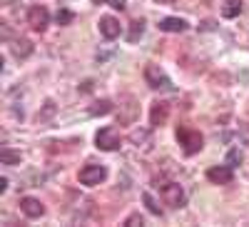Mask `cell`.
I'll list each match as a JSON object with an SVG mask.
<instances>
[{
    "instance_id": "cell-9",
    "label": "cell",
    "mask_w": 249,
    "mask_h": 227,
    "mask_svg": "<svg viewBox=\"0 0 249 227\" xmlns=\"http://www.w3.org/2000/svg\"><path fill=\"white\" fill-rule=\"evenodd\" d=\"M167 115H170L167 102H155V105H152V113H150V125H152V128L164 125V122H167Z\"/></svg>"
},
{
    "instance_id": "cell-18",
    "label": "cell",
    "mask_w": 249,
    "mask_h": 227,
    "mask_svg": "<svg viewBox=\"0 0 249 227\" xmlns=\"http://www.w3.org/2000/svg\"><path fill=\"white\" fill-rule=\"evenodd\" d=\"M142 200H144V205H147V210H150L152 215H157V217L162 215V210H160V205L155 202V197H152L150 192H144V195H142Z\"/></svg>"
},
{
    "instance_id": "cell-20",
    "label": "cell",
    "mask_w": 249,
    "mask_h": 227,
    "mask_svg": "<svg viewBox=\"0 0 249 227\" xmlns=\"http://www.w3.org/2000/svg\"><path fill=\"white\" fill-rule=\"evenodd\" d=\"M239 162H242V152L239 150H230V155H227V165L234 168V165H239Z\"/></svg>"
},
{
    "instance_id": "cell-8",
    "label": "cell",
    "mask_w": 249,
    "mask_h": 227,
    "mask_svg": "<svg viewBox=\"0 0 249 227\" xmlns=\"http://www.w3.org/2000/svg\"><path fill=\"white\" fill-rule=\"evenodd\" d=\"M20 210L25 212V217H43L45 215L43 202L35 200V197H23V200H20Z\"/></svg>"
},
{
    "instance_id": "cell-19",
    "label": "cell",
    "mask_w": 249,
    "mask_h": 227,
    "mask_svg": "<svg viewBox=\"0 0 249 227\" xmlns=\"http://www.w3.org/2000/svg\"><path fill=\"white\" fill-rule=\"evenodd\" d=\"M57 23H60V25H70V23H72V13L65 10V8L57 10Z\"/></svg>"
},
{
    "instance_id": "cell-12",
    "label": "cell",
    "mask_w": 249,
    "mask_h": 227,
    "mask_svg": "<svg viewBox=\"0 0 249 227\" xmlns=\"http://www.w3.org/2000/svg\"><path fill=\"white\" fill-rule=\"evenodd\" d=\"M10 50H13V55L18 60H23V57H28L33 53V43H30V40H15V43L10 45Z\"/></svg>"
},
{
    "instance_id": "cell-3",
    "label": "cell",
    "mask_w": 249,
    "mask_h": 227,
    "mask_svg": "<svg viewBox=\"0 0 249 227\" xmlns=\"http://www.w3.org/2000/svg\"><path fill=\"white\" fill-rule=\"evenodd\" d=\"M160 195H162V200H164V205L167 208H182L184 205V190L179 188L177 182H167V185H162V190H160Z\"/></svg>"
},
{
    "instance_id": "cell-17",
    "label": "cell",
    "mask_w": 249,
    "mask_h": 227,
    "mask_svg": "<svg viewBox=\"0 0 249 227\" xmlns=\"http://www.w3.org/2000/svg\"><path fill=\"white\" fill-rule=\"evenodd\" d=\"M0 162H3V165H18V162H20V152L3 150V152H0Z\"/></svg>"
},
{
    "instance_id": "cell-16",
    "label": "cell",
    "mask_w": 249,
    "mask_h": 227,
    "mask_svg": "<svg viewBox=\"0 0 249 227\" xmlns=\"http://www.w3.org/2000/svg\"><path fill=\"white\" fill-rule=\"evenodd\" d=\"M142 33H144V20H135L132 23V28H130V43H137V40L142 38Z\"/></svg>"
},
{
    "instance_id": "cell-14",
    "label": "cell",
    "mask_w": 249,
    "mask_h": 227,
    "mask_svg": "<svg viewBox=\"0 0 249 227\" xmlns=\"http://www.w3.org/2000/svg\"><path fill=\"white\" fill-rule=\"evenodd\" d=\"M130 140L135 142L137 148H142V150H150V132H147V130H135V132L130 135Z\"/></svg>"
},
{
    "instance_id": "cell-7",
    "label": "cell",
    "mask_w": 249,
    "mask_h": 227,
    "mask_svg": "<svg viewBox=\"0 0 249 227\" xmlns=\"http://www.w3.org/2000/svg\"><path fill=\"white\" fill-rule=\"evenodd\" d=\"M207 177H210L214 185H230L234 175H232L230 165H219V168H210V170H207Z\"/></svg>"
},
{
    "instance_id": "cell-2",
    "label": "cell",
    "mask_w": 249,
    "mask_h": 227,
    "mask_svg": "<svg viewBox=\"0 0 249 227\" xmlns=\"http://www.w3.org/2000/svg\"><path fill=\"white\" fill-rule=\"evenodd\" d=\"M177 140L179 145L184 148L187 155H195L202 150V135L197 130H190V128H177Z\"/></svg>"
},
{
    "instance_id": "cell-23",
    "label": "cell",
    "mask_w": 249,
    "mask_h": 227,
    "mask_svg": "<svg viewBox=\"0 0 249 227\" xmlns=\"http://www.w3.org/2000/svg\"><path fill=\"white\" fill-rule=\"evenodd\" d=\"M239 135L247 140V145H249V125H242V128H239Z\"/></svg>"
},
{
    "instance_id": "cell-10",
    "label": "cell",
    "mask_w": 249,
    "mask_h": 227,
    "mask_svg": "<svg viewBox=\"0 0 249 227\" xmlns=\"http://www.w3.org/2000/svg\"><path fill=\"white\" fill-rule=\"evenodd\" d=\"M100 33L105 35L107 40H115V38L120 35V23H117L115 18H110V15L100 18Z\"/></svg>"
},
{
    "instance_id": "cell-15",
    "label": "cell",
    "mask_w": 249,
    "mask_h": 227,
    "mask_svg": "<svg viewBox=\"0 0 249 227\" xmlns=\"http://www.w3.org/2000/svg\"><path fill=\"white\" fill-rule=\"evenodd\" d=\"M107 113H112V102L110 100H100V102H95V105L90 108V115H107Z\"/></svg>"
},
{
    "instance_id": "cell-6",
    "label": "cell",
    "mask_w": 249,
    "mask_h": 227,
    "mask_svg": "<svg viewBox=\"0 0 249 227\" xmlns=\"http://www.w3.org/2000/svg\"><path fill=\"white\" fill-rule=\"evenodd\" d=\"M48 20H50V15H48L45 5H33V8L28 10V25H30L33 30H45Z\"/></svg>"
},
{
    "instance_id": "cell-11",
    "label": "cell",
    "mask_w": 249,
    "mask_h": 227,
    "mask_svg": "<svg viewBox=\"0 0 249 227\" xmlns=\"http://www.w3.org/2000/svg\"><path fill=\"white\" fill-rule=\"evenodd\" d=\"M160 30H164V33H182V30H187V23L182 18H164V20H160Z\"/></svg>"
},
{
    "instance_id": "cell-26",
    "label": "cell",
    "mask_w": 249,
    "mask_h": 227,
    "mask_svg": "<svg viewBox=\"0 0 249 227\" xmlns=\"http://www.w3.org/2000/svg\"><path fill=\"white\" fill-rule=\"evenodd\" d=\"M92 3H95V5H102V3H107V0H92Z\"/></svg>"
},
{
    "instance_id": "cell-1",
    "label": "cell",
    "mask_w": 249,
    "mask_h": 227,
    "mask_svg": "<svg viewBox=\"0 0 249 227\" xmlns=\"http://www.w3.org/2000/svg\"><path fill=\"white\" fill-rule=\"evenodd\" d=\"M144 80H147V85L155 88V90H172V80L167 77L160 65H147L144 68Z\"/></svg>"
},
{
    "instance_id": "cell-22",
    "label": "cell",
    "mask_w": 249,
    "mask_h": 227,
    "mask_svg": "<svg viewBox=\"0 0 249 227\" xmlns=\"http://www.w3.org/2000/svg\"><path fill=\"white\" fill-rule=\"evenodd\" d=\"M107 3H110L115 10H124V5H127V0H107Z\"/></svg>"
},
{
    "instance_id": "cell-4",
    "label": "cell",
    "mask_w": 249,
    "mask_h": 227,
    "mask_svg": "<svg viewBox=\"0 0 249 227\" xmlns=\"http://www.w3.org/2000/svg\"><path fill=\"white\" fill-rule=\"evenodd\" d=\"M107 177V170L102 168V165H85V168L80 170V182L92 188V185H100L102 180Z\"/></svg>"
},
{
    "instance_id": "cell-5",
    "label": "cell",
    "mask_w": 249,
    "mask_h": 227,
    "mask_svg": "<svg viewBox=\"0 0 249 227\" xmlns=\"http://www.w3.org/2000/svg\"><path fill=\"white\" fill-rule=\"evenodd\" d=\"M95 142H97V148L100 150H117L120 148V132L115 128H102L97 135H95Z\"/></svg>"
},
{
    "instance_id": "cell-25",
    "label": "cell",
    "mask_w": 249,
    "mask_h": 227,
    "mask_svg": "<svg viewBox=\"0 0 249 227\" xmlns=\"http://www.w3.org/2000/svg\"><path fill=\"white\" fill-rule=\"evenodd\" d=\"M160 3H164V5H172V3H177V0H160Z\"/></svg>"
},
{
    "instance_id": "cell-21",
    "label": "cell",
    "mask_w": 249,
    "mask_h": 227,
    "mask_svg": "<svg viewBox=\"0 0 249 227\" xmlns=\"http://www.w3.org/2000/svg\"><path fill=\"white\" fill-rule=\"evenodd\" d=\"M140 225H144V220L140 215H130L127 220H124V227H140Z\"/></svg>"
},
{
    "instance_id": "cell-24",
    "label": "cell",
    "mask_w": 249,
    "mask_h": 227,
    "mask_svg": "<svg viewBox=\"0 0 249 227\" xmlns=\"http://www.w3.org/2000/svg\"><path fill=\"white\" fill-rule=\"evenodd\" d=\"M5 190H8V180L0 177V192H5Z\"/></svg>"
},
{
    "instance_id": "cell-13",
    "label": "cell",
    "mask_w": 249,
    "mask_h": 227,
    "mask_svg": "<svg viewBox=\"0 0 249 227\" xmlns=\"http://www.w3.org/2000/svg\"><path fill=\"white\" fill-rule=\"evenodd\" d=\"M242 13V0H224L222 3V15L224 18H237Z\"/></svg>"
}]
</instances>
